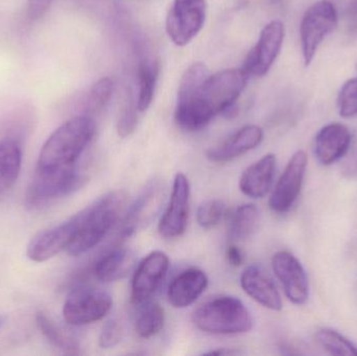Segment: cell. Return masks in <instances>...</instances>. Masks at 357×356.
<instances>
[{
    "label": "cell",
    "mask_w": 357,
    "mask_h": 356,
    "mask_svg": "<svg viewBox=\"0 0 357 356\" xmlns=\"http://www.w3.org/2000/svg\"><path fill=\"white\" fill-rule=\"evenodd\" d=\"M243 69L231 68L210 75L204 84L199 98L181 129L195 132L209 125L210 121L224 115L233 117L237 113L236 102L247 85Z\"/></svg>",
    "instance_id": "1"
},
{
    "label": "cell",
    "mask_w": 357,
    "mask_h": 356,
    "mask_svg": "<svg viewBox=\"0 0 357 356\" xmlns=\"http://www.w3.org/2000/svg\"><path fill=\"white\" fill-rule=\"evenodd\" d=\"M96 133V123L89 115L69 119L58 127L42 146L37 169L42 171L77 167Z\"/></svg>",
    "instance_id": "2"
},
{
    "label": "cell",
    "mask_w": 357,
    "mask_h": 356,
    "mask_svg": "<svg viewBox=\"0 0 357 356\" xmlns=\"http://www.w3.org/2000/svg\"><path fill=\"white\" fill-rule=\"evenodd\" d=\"M126 198L123 192H111L77 213V233L67 252L79 256L96 248L119 221Z\"/></svg>",
    "instance_id": "3"
},
{
    "label": "cell",
    "mask_w": 357,
    "mask_h": 356,
    "mask_svg": "<svg viewBox=\"0 0 357 356\" xmlns=\"http://www.w3.org/2000/svg\"><path fill=\"white\" fill-rule=\"evenodd\" d=\"M192 320L199 330L211 334H245L253 327L251 313L245 304L236 297L224 295L199 305Z\"/></svg>",
    "instance_id": "4"
},
{
    "label": "cell",
    "mask_w": 357,
    "mask_h": 356,
    "mask_svg": "<svg viewBox=\"0 0 357 356\" xmlns=\"http://www.w3.org/2000/svg\"><path fill=\"white\" fill-rule=\"evenodd\" d=\"M86 181L77 167L54 171L36 169L25 194V206L29 210H39L77 192Z\"/></svg>",
    "instance_id": "5"
},
{
    "label": "cell",
    "mask_w": 357,
    "mask_h": 356,
    "mask_svg": "<svg viewBox=\"0 0 357 356\" xmlns=\"http://www.w3.org/2000/svg\"><path fill=\"white\" fill-rule=\"evenodd\" d=\"M337 10L331 0H319L305 10L300 24V41L305 67L312 64L321 44L337 29Z\"/></svg>",
    "instance_id": "6"
},
{
    "label": "cell",
    "mask_w": 357,
    "mask_h": 356,
    "mask_svg": "<svg viewBox=\"0 0 357 356\" xmlns=\"http://www.w3.org/2000/svg\"><path fill=\"white\" fill-rule=\"evenodd\" d=\"M112 305V297L106 291L79 286L67 296L63 307V317L69 325H88L106 317Z\"/></svg>",
    "instance_id": "7"
},
{
    "label": "cell",
    "mask_w": 357,
    "mask_h": 356,
    "mask_svg": "<svg viewBox=\"0 0 357 356\" xmlns=\"http://www.w3.org/2000/svg\"><path fill=\"white\" fill-rule=\"evenodd\" d=\"M206 0H174L167 18V33L177 46L190 43L205 24Z\"/></svg>",
    "instance_id": "8"
},
{
    "label": "cell",
    "mask_w": 357,
    "mask_h": 356,
    "mask_svg": "<svg viewBox=\"0 0 357 356\" xmlns=\"http://www.w3.org/2000/svg\"><path fill=\"white\" fill-rule=\"evenodd\" d=\"M284 37L285 27L281 21H272L264 27L241 68L248 77H264L270 71L280 54Z\"/></svg>",
    "instance_id": "9"
},
{
    "label": "cell",
    "mask_w": 357,
    "mask_h": 356,
    "mask_svg": "<svg viewBox=\"0 0 357 356\" xmlns=\"http://www.w3.org/2000/svg\"><path fill=\"white\" fill-rule=\"evenodd\" d=\"M307 162V155L303 150H298L289 159L271 194L268 204L274 212L285 213L291 210L301 192Z\"/></svg>",
    "instance_id": "10"
},
{
    "label": "cell",
    "mask_w": 357,
    "mask_h": 356,
    "mask_svg": "<svg viewBox=\"0 0 357 356\" xmlns=\"http://www.w3.org/2000/svg\"><path fill=\"white\" fill-rule=\"evenodd\" d=\"M169 269V256L162 251H154L144 258L132 280V302L136 305L149 302L160 288Z\"/></svg>",
    "instance_id": "11"
},
{
    "label": "cell",
    "mask_w": 357,
    "mask_h": 356,
    "mask_svg": "<svg viewBox=\"0 0 357 356\" xmlns=\"http://www.w3.org/2000/svg\"><path fill=\"white\" fill-rule=\"evenodd\" d=\"M190 184L188 178L178 173L174 180L173 189L167 209L161 217L158 231L161 238L174 240L186 231L188 222Z\"/></svg>",
    "instance_id": "12"
},
{
    "label": "cell",
    "mask_w": 357,
    "mask_h": 356,
    "mask_svg": "<svg viewBox=\"0 0 357 356\" xmlns=\"http://www.w3.org/2000/svg\"><path fill=\"white\" fill-rule=\"evenodd\" d=\"M165 198L163 184L158 180L151 181L128 209L121 226V235L131 236L146 227L158 215Z\"/></svg>",
    "instance_id": "13"
},
{
    "label": "cell",
    "mask_w": 357,
    "mask_h": 356,
    "mask_svg": "<svg viewBox=\"0 0 357 356\" xmlns=\"http://www.w3.org/2000/svg\"><path fill=\"white\" fill-rule=\"evenodd\" d=\"M272 268L287 299L294 304L306 303L310 297V284L305 270L297 257L287 251H279L273 256Z\"/></svg>",
    "instance_id": "14"
},
{
    "label": "cell",
    "mask_w": 357,
    "mask_h": 356,
    "mask_svg": "<svg viewBox=\"0 0 357 356\" xmlns=\"http://www.w3.org/2000/svg\"><path fill=\"white\" fill-rule=\"evenodd\" d=\"M77 230V215L56 227L44 230L33 236L26 249V255L31 261L44 263L54 258L68 249Z\"/></svg>",
    "instance_id": "15"
},
{
    "label": "cell",
    "mask_w": 357,
    "mask_h": 356,
    "mask_svg": "<svg viewBox=\"0 0 357 356\" xmlns=\"http://www.w3.org/2000/svg\"><path fill=\"white\" fill-rule=\"evenodd\" d=\"M352 142V134L343 123L324 125L316 135L314 154L322 165H331L343 158Z\"/></svg>",
    "instance_id": "16"
},
{
    "label": "cell",
    "mask_w": 357,
    "mask_h": 356,
    "mask_svg": "<svg viewBox=\"0 0 357 356\" xmlns=\"http://www.w3.org/2000/svg\"><path fill=\"white\" fill-rule=\"evenodd\" d=\"M264 140V131L257 125H245L224 141L208 148L206 157L210 162L227 163L257 148Z\"/></svg>",
    "instance_id": "17"
},
{
    "label": "cell",
    "mask_w": 357,
    "mask_h": 356,
    "mask_svg": "<svg viewBox=\"0 0 357 356\" xmlns=\"http://www.w3.org/2000/svg\"><path fill=\"white\" fill-rule=\"evenodd\" d=\"M241 286L243 292L261 307L274 311L282 309V300L276 284L260 265H249L243 270Z\"/></svg>",
    "instance_id": "18"
},
{
    "label": "cell",
    "mask_w": 357,
    "mask_h": 356,
    "mask_svg": "<svg viewBox=\"0 0 357 356\" xmlns=\"http://www.w3.org/2000/svg\"><path fill=\"white\" fill-rule=\"evenodd\" d=\"M208 286L205 272L197 268H189L174 278L167 290L169 304L175 309L190 307L202 296Z\"/></svg>",
    "instance_id": "19"
},
{
    "label": "cell",
    "mask_w": 357,
    "mask_h": 356,
    "mask_svg": "<svg viewBox=\"0 0 357 356\" xmlns=\"http://www.w3.org/2000/svg\"><path fill=\"white\" fill-rule=\"evenodd\" d=\"M277 159L268 154L245 169L239 179V189L253 199L264 198L270 192L276 173Z\"/></svg>",
    "instance_id": "20"
},
{
    "label": "cell",
    "mask_w": 357,
    "mask_h": 356,
    "mask_svg": "<svg viewBox=\"0 0 357 356\" xmlns=\"http://www.w3.org/2000/svg\"><path fill=\"white\" fill-rule=\"evenodd\" d=\"M210 71L204 63L197 62L188 67L178 85L176 121L180 125L189 114L199 98V92L209 77Z\"/></svg>",
    "instance_id": "21"
},
{
    "label": "cell",
    "mask_w": 357,
    "mask_h": 356,
    "mask_svg": "<svg viewBox=\"0 0 357 356\" xmlns=\"http://www.w3.org/2000/svg\"><path fill=\"white\" fill-rule=\"evenodd\" d=\"M133 265L134 256L131 251L116 247L107 251L96 261L92 273L98 281L109 284L125 278Z\"/></svg>",
    "instance_id": "22"
},
{
    "label": "cell",
    "mask_w": 357,
    "mask_h": 356,
    "mask_svg": "<svg viewBox=\"0 0 357 356\" xmlns=\"http://www.w3.org/2000/svg\"><path fill=\"white\" fill-rule=\"evenodd\" d=\"M227 233L235 242L249 240L257 231L260 222V212L254 204H243L227 211Z\"/></svg>",
    "instance_id": "23"
},
{
    "label": "cell",
    "mask_w": 357,
    "mask_h": 356,
    "mask_svg": "<svg viewBox=\"0 0 357 356\" xmlns=\"http://www.w3.org/2000/svg\"><path fill=\"white\" fill-rule=\"evenodd\" d=\"M22 163V150L15 138L0 141V198L6 196L18 180Z\"/></svg>",
    "instance_id": "24"
},
{
    "label": "cell",
    "mask_w": 357,
    "mask_h": 356,
    "mask_svg": "<svg viewBox=\"0 0 357 356\" xmlns=\"http://www.w3.org/2000/svg\"><path fill=\"white\" fill-rule=\"evenodd\" d=\"M160 66L155 59H146L142 61L138 69V98L137 108L139 112H144L150 108L154 98L155 89L158 81Z\"/></svg>",
    "instance_id": "25"
},
{
    "label": "cell",
    "mask_w": 357,
    "mask_h": 356,
    "mask_svg": "<svg viewBox=\"0 0 357 356\" xmlns=\"http://www.w3.org/2000/svg\"><path fill=\"white\" fill-rule=\"evenodd\" d=\"M36 320H37V325L40 332L52 344V346L65 355H81V347H79V343L68 334H65L48 316L43 313H39Z\"/></svg>",
    "instance_id": "26"
},
{
    "label": "cell",
    "mask_w": 357,
    "mask_h": 356,
    "mask_svg": "<svg viewBox=\"0 0 357 356\" xmlns=\"http://www.w3.org/2000/svg\"><path fill=\"white\" fill-rule=\"evenodd\" d=\"M165 309L159 303L149 302L142 305L135 321V332L142 339H151L165 327Z\"/></svg>",
    "instance_id": "27"
},
{
    "label": "cell",
    "mask_w": 357,
    "mask_h": 356,
    "mask_svg": "<svg viewBox=\"0 0 357 356\" xmlns=\"http://www.w3.org/2000/svg\"><path fill=\"white\" fill-rule=\"evenodd\" d=\"M317 344L331 355H357V346L343 334L331 328H321L314 334Z\"/></svg>",
    "instance_id": "28"
},
{
    "label": "cell",
    "mask_w": 357,
    "mask_h": 356,
    "mask_svg": "<svg viewBox=\"0 0 357 356\" xmlns=\"http://www.w3.org/2000/svg\"><path fill=\"white\" fill-rule=\"evenodd\" d=\"M227 205L220 200H208L199 205L197 211V222L203 229H211L226 217Z\"/></svg>",
    "instance_id": "29"
},
{
    "label": "cell",
    "mask_w": 357,
    "mask_h": 356,
    "mask_svg": "<svg viewBox=\"0 0 357 356\" xmlns=\"http://www.w3.org/2000/svg\"><path fill=\"white\" fill-rule=\"evenodd\" d=\"M337 111L344 118L357 115V77L348 79L340 90L337 100Z\"/></svg>",
    "instance_id": "30"
},
{
    "label": "cell",
    "mask_w": 357,
    "mask_h": 356,
    "mask_svg": "<svg viewBox=\"0 0 357 356\" xmlns=\"http://www.w3.org/2000/svg\"><path fill=\"white\" fill-rule=\"evenodd\" d=\"M113 91V82L109 77L98 79L90 90L88 98V110L91 113L100 112L108 104Z\"/></svg>",
    "instance_id": "31"
},
{
    "label": "cell",
    "mask_w": 357,
    "mask_h": 356,
    "mask_svg": "<svg viewBox=\"0 0 357 356\" xmlns=\"http://www.w3.org/2000/svg\"><path fill=\"white\" fill-rule=\"evenodd\" d=\"M137 112H139L137 108V100H134L131 96L126 104L117 123V133L121 137H129L134 133L138 123Z\"/></svg>",
    "instance_id": "32"
},
{
    "label": "cell",
    "mask_w": 357,
    "mask_h": 356,
    "mask_svg": "<svg viewBox=\"0 0 357 356\" xmlns=\"http://www.w3.org/2000/svg\"><path fill=\"white\" fill-rule=\"evenodd\" d=\"M125 334L123 324L116 319H111L105 323L100 332L98 344L100 348L111 349L121 342Z\"/></svg>",
    "instance_id": "33"
},
{
    "label": "cell",
    "mask_w": 357,
    "mask_h": 356,
    "mask_svg": "<svg viewBox=\"0 0 357 356\" xmlns=\"http://www.w3.org/2000/svg\"><path fill=\"white\" fill-rule=\"evenodd\" d=\"M52 0H27V14L33 20L41 18L52 4Z\"/></svg>",
    "instance_id": "34"
},
{
    "label": "cell",
    "mask_w": 357,
    "mask_h": 356,
    "mask_svg": "<svg viewBox=\"0 0 357 356\" xmlns=\"http://www.w3.org/2000/svg\"><path fill=\"white\" fill-rule=\"evenodd\" d=\"M226 259L231 267H241L243 263V251L236 245H230L226 250Z\"/></svg>",
    "instance_id": "35"
},
{
    "label": "cell",
    "mask_w": 357,
    "mask_h": 356,
    "mask_svg": "<svg viewBox=\"0 0 357 356\" xmlns=\"http://www.w3.org/2000/svg\"><path fill=\"white\" fill-rule=\"evenodd\" d=\"M206 355H243V353L239 350H235L233 348H218L216 350H211L209 353H205Z\"/></svg>",
    "instance_id": "36"
},
{
    "label": "cell",
    "mask_w": 357,
    "mask_h": 356,
    "mask_svg": "<svg viewBox=\"0 0 357 356\" xmlns=\"http://www.w3.org/2000/svg\"><path fill=\"white\" fill-rule=\"evenodd\" d=\"M3 322H4L3 318L0 317V326H1L2 324H3Z\"/></svg>",
    "instance_id": "37"
},
{
    "label": "cell",
    "mask_w": 357,
    "mask_h": 356,
    "mask_svg": "<svg viewBox=\"0 0 357 356\" xmlns=\"http://www.w3.org/2000/svg\"><path fill=\"white\" fill-rule=\"evenodd\" d=\"M356 73H357V62H356Z\"/></svg>",
    "instance_id": "38"
}]
</instances>
